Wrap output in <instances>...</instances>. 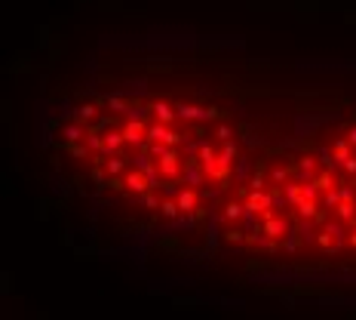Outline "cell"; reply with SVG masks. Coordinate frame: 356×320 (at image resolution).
Returning a JSON list of instances; mask_svg holds the SVG:
<instances>
[{
	"instance_id": "6da1fadb",
	"label": "cell",
	"mask_w": 356,
	"mask_h": 320,
	"mask_svg": "<svg viewBox=\"0 0 356 320\" xmlns=\"http://www.w3.org/2000/svg\"><path fill=\"white\" fill-rule=\"evenodd\" d=\"M175 111H178V120H184V123H206V120H218L221 111L218 108H197V105H175Z\"/></svg>"
},
{
	"instance_id": "7a4b0ae2",
	"label": "cell",
	"mask_w": 356,
	"mask_h": 320,
	"mask_svg": "<svg viewBox=\"0 0 356 320\" xmlns=\"http://www.w3.org/2000/svg\"><path fill=\"white\" fill-rule=\"evenodd\" d=\"M157 163H160V169H163V179H175V175H181V163H178V151H175V145H169L163 154L157 157Z\"/></svg>"
},
{
	"instance_id": "3957f363",
	"label": "cell",
	"mask_w": 356,
	"mask_h": 320,
	"mask_svg": "<svg viewBox=\"0 0 356 320\" xmlns=\"http://www.w3.org/2000/svg\"><path fill=\"white\" fill-rule=\"evenodd\" d=\"M203 179H206V169H203V163H200V157L184 160L181 182H184V185H190V188H197V185H203Z\"/></svg>"
},
{
	"instance_id": "277c9868",
	"label": "cell",
	"mask_w": 356,
	"mask_h": 320,
	"mask_svg": "<svg viewBox=\"0 0 356 320\" xmlns=\"http://www.w3.org/2000/svg\"><path fill=\"white\" fill-rule=\"evenodd\" d=\"M273 212H276V209H264V212H261V216H264V234L282 240V237H286V231H289V225H286V219L273 216Z\"/></svg>"
},
{
	"instance_id": "5b68a950",
	"label": "cell",
	"mask_w": 356,
	"mask_h": 320,
	"mask_svg": "<svg viewBox=\"0 0 356 320\" xmlns=\"http://www.w3.org/2000/svg\"><path fill=\"white\" fill-rule=\"evenodd\" d=\"M200 163H203V169H206L209 179H215V172H218V154H215V148H212L209 142H203V145H200Z\"/></svg>"
},
{
	"instance_id": "8992f818",
	"label": "cell",
	"mask_w": 356,
	"mask_h": 320,
	"mask_svg": "<svg viewBox=\"0 0 356 320\" xmlns=\"http://www.w3.org/2000/svg\"><path fill=\"white\" fill-rule=\"evenodd\" d=\"M123 179H126V188H129V191L135 194V197H138V194H145V191L151 188V182H148V175L141 172V169H135V166H132V169H129L126 175H123Z\"/></svg>"
},
{
	"instance_id": "52a82bcc",
	"label": "cell",
	"mask_w": 356,
	"mask_h": 320,
	"mask_svg": "<svg viewBox=\"0 0 356 320\" xmlns=\"http://www.w3.org/2000/svg\"><path fill=\"white\" fill-rule=\"evenodd\" d=\"M89 136V123H83V120H74V123H68V127H62V139L68 142H80V139H86Z\"/></svg>"
},
{
	"instance_id": "ba28073f",
	"label": "cell",
	"mask_w": 356,
	"mask_h": 320,
	"mask_svg": "<svg viewBox=\"0 0 356 320\" xmlns=\"http://www.w3.org/2000/svg\"><path fill=\"white\" fill-rule=\"evenodd\" d=\"M123 145H126L123 130H108V133H104V154H117Z\"/></svg>"
},
{
	"instance_id": "9c48e42d",
	"label": "cell",
	"mask_w": 356,
	"mask_h": 320,
	"mask_svg": "<svg viewBox=\"0 0 356 320\" xmlns=\"http://www.w3.org/2000/svg\"><path fill=\"white\" fill-rule=\"evenodd\" d=\"M151 114H154L157 120H163V123H172V120L178 117V111L172 108L169 102H154V105H151Z\"/></svg>"
},
{
	"instance_id": "30bf717a",
	"label": "cell",
	"mask_w": 356,
	"mask_h": 320,
	"mask_svg": "<svg viewBox=\"0 0 356 320\" xmlns=\"http://www.w3.org/2000/svg\"><path fill=\"white\" fill-rule=\"evenodd\" d=\"M295 166H298V182H313V172H316V160L313 157H301Z\"/></svg>"
},
{
	"instance_id": "8fae6325",
	"label": "cell",
	"mask_w": 356,
	"mask_h": 320,
	"mask_svg": "<svg viewBox=\"0 0 356 320\" xmlns=\"http://www.w3.org/2000/svg\"><path fill=\"white\" fill-rule=\"evenodd\" d=\"M243 212H246V203H227L221 209V219L227 225H237V222H243Z\"/></svg>"
},
{
	"instance_id": "7c38bea8",
	"label": "cell",
	"mask_w": 356,
	"mask_h": 320,
	"mask_svg": "<svg viewBox=\"0 0 356 320\" xmlns=\"http://www.w3.org/2000/svg\"><path fill=\"white\" fill-rule=\"evenodd\" d=\"M282 191H286V197H289V203L292 206H298L301 200H304V182H286V188H282Z\"/></svg>"
},
{
	"instance_id": "4fadbf2b",
	"label": "cell",
	"mask_w": 356,
	"mask_h": 320,
	"mask_svg": "<svg viewBox=\"0 0 356 320\" xmlns=\"http://www.w3.org/2000/svg\"><path fill=\"white\" fill-rule=\"evenodd\" d=\"M295 212H298V219H316V216H319V203L304 197V200L295 206Z\"/></svg>"
},
{
	"instance_id": "5bb4252c",
	"label": "cell",
	"mask_w": 356,
	"mask_h": 320,
	"mask_svg": "<svg viewBox=\"0 0 356 320\" xmlns=\"http://www.w3.org/2000/svg\"><path fill=\"white\" fill-rule=\"evenodd\" d=\"M160 216H163V219H178V216H181V206H178V200L175 197H166L163 203H160Z\"/></svg>"
},
{
	"instance_id": "9a60e30c",
	"label": "cell",
	"mask_w": 356,
	"mask_h": 320,
	"mask_svg": "<svg viewBox=\"0 0 356 320\" xmlns=\"http://www.w3.org/2000/svg\"><path fill=\"white\" fill-rule=\"evenodd\" d=\"M335 212H338V219H341V222H350V225H353V219H356V203H353V200H341V203L335 206Z\"/></svg>"
},
{
	"instance_id": "2e32d148",
	"label": "cell",
	"mask_w": 356,
	"mask_h": 320,
	"mask_svg": "<svg viewBox=\"0 0 356 320\" xmlns=\"http://www.w3.org/2000/svg\"><path fill=\"white\" fill-rule=\"evenodd\" d=\"M74 117H77V120H83V123H92V120L98 117V105H92V102L80 105V108L74 111Z\"/></svg>"
},
{
	"instance_id": "e0dca14e",
	"label": "cell",
	"mask_w": 356,
	"mask_h": 320,
	"mask_svg": "<svg viewBox=\"0 0 356 320\" xmlns=\"http://www.w3.org/2000/svg\"><path fill=\"white\" fill-rule=\"evenodd\" d=\"M301 240H304V237H301L298 228H295V231H286V237H282V250H286V253H298Z\"/></svg>"
},
{
	"instance_id": "ac0fdd59",
	"label": "cell",
	"mask_w": 356,
	"mask_h": 320,
	"mask_svg": "<svg viewBox=\"0 0 356 320\" xmlns=\"http://www.w3.org/2000/svg\"><path fill=\"white\" fill-rule=\"evenodd\" d=\"M104 105L111 108V114H126V108H129V102L123 99V96H108V99H104Z\"/></svg>"
},
{
	"instance_id": "d6986e66",
	"label": "cell",
	"mask_w": 356,
	"mask_h": 320,
	"mask_svg": "<svg viewBox=\"0 0 356 320\" xmlns=\"http://www.w3.org/2000/svg\"><path fill=\"white\" fill-rule=\"evenodd\" d=\"M151 114V105H129V108H126V120H145Z\"/></svg>"
},
{
	"instance_id": "ffe728a7",
	"label": "cell",
	"mask_w": 356,
	"mask_h": 320,
	"mask_svg": "<svg viewBox=\"0 0 356 320\" xmlns=\"http://www.w3.org/2000/svg\"><path fill=\"white\" fill-rule=\"evenodd\" d=\"M252 172H255V169H252V160H249V157H240V160H237V179L246 182V179H252Z\"/></svg>"
},
{
	"instance_id": "44dd1931",
	"label": "cell",
	"mask_w": 356,
	"mask_h": 320,
	"mask_svg": "<svg viewBox=\"0 0 356 320\" xmlns=\"http://www.w3.org/2000/svg\"><path fill=\"white\" fill-rule=\"evenodd\" d=\"M316 243L319 246H323V250L326 253H332V250H338V243H335V234H332V231L326 228V231H319V234H316Z\"/></svg>"
},
{
	"instance_id": "7402d4cb",
	"label": "cell",
	"mask_w": 356,
	"mask_h": 320,
	"mask_svg": "<svg viewBox=\"0 0 356 320\" xmlns=\"http://www.w3.org/2000/svg\"><path fill=\"white\" fill-rule=\"evenodd\" d=\"M104 169H108V175H126V160H123V157H111L108 163H104Z\"/></svg>"
},
{
	"instance_id": "603a6c76",
	"label": "cell",
	"mask_w": 356,
	"mask_h": 320,
	"mask_svg": "<svg viewBox=\"0 0 356 320\" xmlns=\"http://www.w3.org/2000/svg\"><path fill=\"white\" fill-rule=\"evenodd\" d=\"M138 203H141V206H148V209H160V203H163V200H160L157 194H154V188H148L145 194H138Z\"/></svg>"
},
{
	"instance_id": "cb8c5ba5",
	"label": "cell",
	"mask_w": 356,
	"mask_h": 320,
	"mask_svg": "<svg viewBox=\"0 0 356 320\" xmlns=\"http://www.w3.org/2000/svg\"><path fill=\"white\" fill-rule=\"evenodd\" d=\"M338 203H341V191H338V188L323 191V206H326V209H335Z\"/></svg>"
},
{
	"instance_id": "d4e9b609",
	"label": "cell",
	"mask_w": 356,
	"mask_h": 320,
	"mask_svg": "<svg viewBox=\"0 0 356 320\" xmlns=\"http://www.w3.org/2000/svg\"><path fill=\"white\" fill-rule=\"evenodd\" d=\"M114 127V120L111 117H95L92 123H89V130H95V133H108Z\"/></svg>"
},
{
	"instance_id": "484cf974",
	"label": "cell",
	"mask_w": 356,
	"mask_h": 320,
	"mask_svg": "<svg viewBox=\"0 0 356 320\" xmlns=\"http://www.w3.org/2000/svg\"><path fill=\"white\" fill-rule=\"evenodd\" d=\"M313 182H316L319 188H323V191H329V188H332V169L326 166V169L319 172V175H313Z\"/></svg>"
},
{
	"instance_id": "4316f807",
	"label": "cell",
	"mask_w": 356,
	"mask_h": 320,
	"mask_svg": "<svg viewBox=\"0 0 356 320\" xmlns=\"http://www.w3.org/2000/svg\"><path fill=\"white\" fill-rule=\"evenodd\" d=\"M264 185H267L264 172H261V169H255V172H252V179H249V191H261Z\"/></svg>"
},
{
	"instance_id": "83f0119b",
	"label": "cell",
	"mask_w": 356,
	"mask_h": 320,
	"mask_svg": "<svg viewBox=\"0 0 356 320\" xmlns=\"http://www.w3.org/2000/svg\"><path fill=\"white\" fill-rule=\"evenodd\" d=\"M270 182H273V185L289 182V169H286V166H273V172H270Z\"/></svg>"
},
{
	"instance_id": "f1b7e54d",
	"label": "cell",
	"mask_w": 356,
	"mask_h": 320,
	"mask_svg": "<svg viewBox=\"0 0 356 320\" xmlns=\"http://www.w3.org/2000/svg\"><path fill=\"white\" fill-rule=\"evenodd\" d=\"M215 136H218L221 142H227L230 136H234V130H230V127H227V123H218V127H215Z\"/></svg>"
},
{
	"instance_id": "f546056e",
	"label": "cell",
	"mask_w": 356,
	"mask_h": 320,
	"mask_svg": "<svg viewBox=\"0 0 356 320\" xmlns=\"http://www.w3.org/2000/svg\"><path fill=\"white\" fill-rule=\"evenodd\" d=\"M326 228H329L332 234H335V243L341 246V243H344V228H341V225H326Z\"/></svg>"
},
{
	"instance_id": "4dcf8cb0",
	"label": "cell",
	"mask_w": 356,
	"mask_h": 320,
	"mask_svg": "<svg viewBox=\"0 0 356 320\" xmlns=\"http://www.w3.org/2000/svg\"><path fill=\"white\" fill-rule=\"evenodd\" d=\"M86 148H89V145H80V142H71V154H74V157H86Z\"/></svg>"
},
{
	"instance_id": "1f68e13d",
	"label": "cell",
	"mask_w": 356,
	"mask_h": 320,
	"mask_svg": "<svg viewBox=\"0 0 356 320\" xmlns=\"http://www.w3.org/2000/svg\"><path fill=\"white\" fill-rule=\"evenodd\" d=\"M338 191H341V200H356V191H353L350 185H341Z\"/></svg>"
},
{
	"instance_id": "d6a6232c",
	"label": "cell",
	"mask_w": 356,
	"mask_h": 320,
	"mask_svg": "<svg viewBox=\"0 0 356 320\" xmlns=\"http://www.w3.org/2000/svg\"><path fill=\"white\" fill-rule=\"evenodd\" d=\"M344 172H347V175H356V157H353V154L344 160Z\"/></svg>"
},
{
	"instance_id": "836d02e7",
	"label": "cell",
	"mask_w": 356,
	"mask_h": 320,
	"mask_svg": "<svg viewBox=\"0 0 356 320\" xmlns=\"http://www.w3.org/2000/svg\"><path fill=\"white\" fill-rule=\"evenodd\" d=\"M347 139H350V145H353V148H356V127H353V130H350V133H347Z\"/></svg>"
},
{
	"instance_id": "e575fe53",
	"label": "cell",
	"mask_w": 356,
	"mask_h": 320,
	"mask_svg": "<svg viewBox=\"0 0 356 320\" xmlns=\"http://www.w3.org/2000/svg\"><path fill=\"white\" fill-rule=\"evenodd\" d=\"M350 246H356V219H353V234H350Z\"/></svg>"
}]
</instances>
